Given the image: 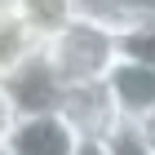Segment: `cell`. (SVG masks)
<instances>
[{
	"instance_id": "obj_1",
	"label": "cell",
	"mask_w": 155,
	"mask_h": 155,
	"mask_svg": "<svg viewBox=\"0 0 155 155\" xmlns=\"http://www.w3.org/2000/svg\"><path fill=\"white\" fill-rule=\"evenodd\" d=\"M124 58V27L97 13H71L45 36V62L67 84H102Z\"/></svg>"
},
{
	"instance_id": "obj_2",
	"label": "cell",
	"mask_w": 155,
	"mask_h": 155,
	"mask_svg": "<svg viewBox=\"0 0 155 155\" xmlns=\"http://www.w3.org/2000/svg\"><path fill=\"white\" fill-rule=\"evenodd\" d=\"M58 115L80 137H111L124 124L120 111H115V97H111L107 80L102 84H67L62 89V102H58Z\"/></svg>"
},
{
	"instance_id": "obj_3",
	"label": "cell",
	"mask_w": 155,
	"mask_h": 155,
	"mask_svg": "<svg viewBox=\"0 0 155 155\" xmlns=\"http://www.w3.org/2000/svg\"><path fill=\"white\" fill-rule=\"evenodd\" d=\"M45 27L27 13L22 0H0V84L45 53Z\"/></svg>"
},
{
	"instance_id": "obj_4",
	"label": "cell",
	"mask_w": 155,
	"mask_h": 155,
	"mask_svg": "<svg viewBox=\"0 0 155 155\" xmlns=\"http://www.w3.org/2000/svg\"><path fill=\"white\" fill-rule=\"evenodd\" d=\"M5 146H9V155H75L80 133L58 111H40V115H18Z\"/></svg>"
},
{
	"instance_id": "obj_5",
	"label": "cell",
	"mask_w": 155,
	"mask_h": 155,
	"mask_svg": "<svg viewBox=\"0 0 155 155\" xmlns=\"http://www.w3.org/2000/svg\"><path fill=\"white\" fill-rule=\"evenodd\" d=\"M107 89H111V97H115L120 120L137 124L142 115L155 111V62H151V58H133V53H124V58L111 67Z\"/></svg>"
},
{
	"instance_id": "obj_6",
	"label": "cell",
	"mask_w": 155,
	"mask_h": 155,
	"mask_svg": "<svg viewBox=\"0 0 155 155\" xmlns=\"http://www.w3.org/2000/svg\"><path fill=\"white\" fill-rule=\"evenodd\" d=\"M5 93H9V102H13L18 115H40V111H58L62 80L53 75V67H49L45 53H40V58H31L18 75L5 80Z\"/></svg>"
},
{
	"instance_id": "obj_7",
	"label": "cell",
	"mask_w": 155,
	"mask_h": 155,
	"mask_svg": "<svg viewBox=\"0 0 155 155\" xmlns=\"http://www.w3.org/2000/svg\"><path fill=\"white\" fill-rule=\"evenodd\" d=\"M124 53L155 62V13H151V18H133V22H124Z\"/></svg>"
},
{
	"instance_id": "obj_8",
	"label": "cell",
	"mask_w": 155,
	"mask_h": 155,
	"mask_svg": "<svg viewBox=\"0 0 155 155\" xmlns=\"http://www.w3.org/2000/svg\"><path fill=\"white\" fill-rule=\"evenodd\" d=\"M107 146H111V155H151V151H146V142L137 137V129H133L129 120L107 137Z\"/></svg>"
},
{
	"instance_id": "obj_9",
	"label": "cell",
	"mask_w": 155,
	"mask_h": 155,
	"mask_svg": "<svg viewBox=\"0 0 155 155\" xmlns=\"http://www.w3.org/2000/svg\"><path fill=\"white\" fill-rule=\"evenodd\" d=\"M18 124V111H13V102H9V93H5V84H0V142L9 137V129Z\"/></svg>"
},
{
	"instance_id": "obj_10",
	"label": "cell",
	"mask_w": 155,
	"mask_h": 155,
	"mask_svg": "<svg viewBox=\"0 0 155 155\" xmlns=\"http://www.w3.org/2000/svg\"><path fill=\"white\" fill-rule=\"evenodd\" d=\"M133 129H137V137H142V142H146V151L155 155V111H151V115H142V120H137V124H133Z\"/></svg>"
},
{
	"instance_id": "obj_11",
	"label": "cell",
	"mask_w": 155,
	"mask_h": 155,
	"mask_svg": "<svg viewBox=\"0 0 155 155\" xmlns=\"http://www.w3.org/2000/svg\"><path fill=\"white\" fill-rule=\"evenodd\" d=\"M75 155H111V146H107V137H80Z\"/></svg>"
},
{
	"instance_id": "obj_12",
	"label": "cell",
	"mask_w": 155,
	"mask_h": 155,
	"mask_svg": "<svg viewBox=\"0 0 155 155\" xmlns=\"http://www.w3.org/2000/svg\"><path fill=\"white\" fill-rule=\"evenodd\" d=\"M0 155H9V146H5V142H0Z\"/></svg>"
}]
</instances>
